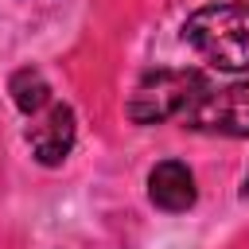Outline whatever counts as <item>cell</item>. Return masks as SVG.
I'll use <instances>...</instances> for the list:
<instances>
[{"mask_svg": "<svg viewBox=\"0 0 249 249\" xmlns=\"http://www.w3.org/2000/svg\"><path fill=\"white\" fill-rule=\"evenodd\" d=\"M183 39L218 70H249V4H206L183 23Z\"/></svg>", "mask_w": 249, "mask_h": 249, "instance_id": "cell-1", "label": "cell"}, {"mask_svg": "<svg viewBox=\"0 0 249 249\" xmlns=\"http://www.w3.org/2000/svg\"><path fill=\"white\" fill-rule=\"evenodd\" d=\"M8 93H12L16 109L27 113V117H35L39 109H47V105L54 101V97H51V86H47V78H43V70H35V66H19V70L8 78Z\"/></svg>", "mask_w": 249, "mask_h": 249, "instance_id": "cell-6", "label": "cell"}, {"mask_svg": "<svg viewBox=\"0 0 249 249\" xmlns=\"http://www.w3.org/2000/svg\"><path fill=\"white\" fill-rule=\"evenodd\" d=\"M148 198L152 206L167 210V214H183L195 206L198 191H195V175L183 160H163L148 171Z\"/></svg>", "mask_w": 249, "mask_h": 249, "instance_id": "cell-5", "label": "cell"}, {"mask_svg": "<svg viewBox=\"0 0 249 249\" xmlns=\"http://www.w3.org/2000/svg\"><path fill=\"white\" fill-rule=\"evenodd\" d=\"M241 195H245V198H249V171H245V187H241Z\"/></svg>", "mask_w": 249, "mask_h": 249, "instance_id": "cell-7", "label": "cell"}, {"mask_svg": "<svg viewBox=\"0 0 249 249\" xmlns=\"http://www.w3.org/2000/svg\"><path fill=\"white\" fill-rule=\"evenodd\" d=\"M183 128L218 132V136H249V78L230 86H206L195 105L179 117Z\"/></svg>", "mask_w": 249, "mask_h": 249, "instance_id": "cell-3", "label": "cell"}, {"mask_svg": "<svg viewBox=\"0 0 249 249\" xmlns=\"http://www.w3.org/2000/svg\"><path fill=\"white\" fill-rule=\"evenodd\" d=\"M206 89V78L198 70H152L140 78V86L128 97V117L136 124H163L179 121L195 97Z\"/></svg>", "mask_w": 249, "mask_h": 249, "instance_id": "cell-2", "label": "cell"}, {"mask_svg": "<svg viewBox=\"0 0 249 249\" xmlns=\"http://www.w3.org/2000/svg\"><path fill=\"white\" fill-rule=\"evenodd\" d=\"M74 136H78V121H74V109L62 105V101H51L27 124V144H31V152L43 167H58L70 156Z\"/></svg>", "mask_w": 249, "mask_h": 249, "instance_id": "cell-4", "label": "cell"}]
</instances>
